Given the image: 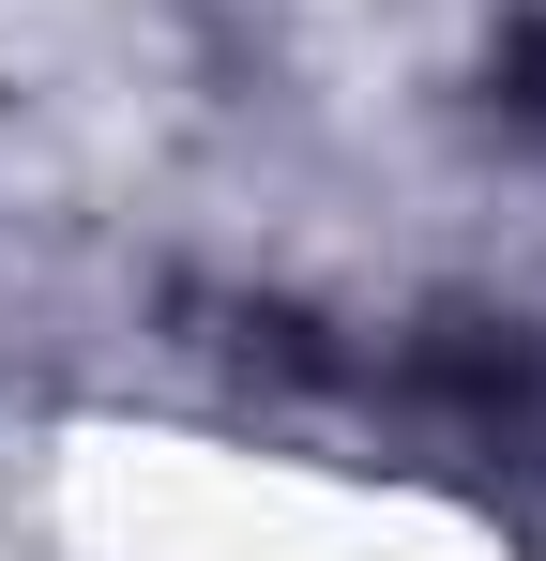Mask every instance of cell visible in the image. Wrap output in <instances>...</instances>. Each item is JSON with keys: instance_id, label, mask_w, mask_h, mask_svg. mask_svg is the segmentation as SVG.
I'll return each mask as SVG.
<instances>
[{"instance_id": "obj_1", "label": "cell", "mask_w": 546, "mask_h": 561, "mask_svg": "<svg viewBox=\"0 0 546 561\" xmlns=\"http://www.w3.org/2000/svg\"><path fill=\"white\" fill-rule=\"evenodd\" d=\"M501 77H516V106L546 122V31H516V61H501Z\"/></svg>"}]
</instances>
